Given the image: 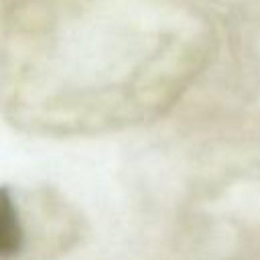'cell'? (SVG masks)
<instances>
[{
    "label": "cell",
    "mask_w": 260,
    "mask_h": 260,
    "mask_svg": "<svg viewBox=\"0 0 260 260\" xmlns=\"http://www.w3.org/2000/svg\"><path fill=\"white\" fill-rule=\"evenodd\" d=\"M24 248V225L8 187H0V260L16 258Z\"/></svg>",
    "instance_id": "6da1fadb"
}]
</instances>
